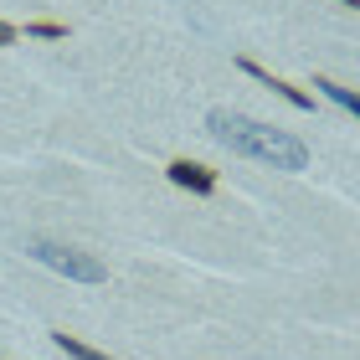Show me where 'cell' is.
<instances>
[{"label":"cell","instance_id":"1","mask_svg":"<svg viewBox=\"0 0 360 360\" xmlns=\"http://www.w3.org/2000/svg\"><path fill=\"white\" fill-rule=\"evenodd\" d=\"M206 129L226 144V150H237V155H248V160H263V165H273V170H304L309 165V144L293 139L288 129H278V124L268 129V124L248 119V113L211 108L206 113Z\"/></svg>","mask_w":360,"mask_h":360},{"label":"cell","instance_id":"2","mask_svg":"<svg viewBox=\"0 0 360 360\" xmlns=\"http://www.w3.org/2000/svg\"><path fill=\"white\" fill-rule=\"evenodd\" d=\"M26 252H31V257H41L46 268H57V273L77 278V283H103V278H108L98 257L72 252V248H57V242H46V237H31V242H26Z\"/></svg>","mask_w":360,"mask_h":360},{"label":"cell","instance_id":"3","mask_svg":"<svg viewBox=\"0 0 360 360\" xmlns=\"http://www.w3.org/2000/svg\"><path fill=\"white\" fill-rule=\"evenodd\" d=\"M165 175L175 180L180 191H195V195H211L217 191V170H206V165H195V160H170Z\"/></svg>","mask_w":360,"mask_h":360},{"label":"cell","instance_id":"4","mask_svg":"<svg viewBox=\"0 0 360 360\" xmlns=\"http://www.w3.org/2000/svg\"><path fill=\"white\" fill-rule=\"evenodd\" d=\"M237 68H242V72H248V77H257V83H263V88H273V93H283V98H288V103H293V108H314V98H309L304 88H288V83H283V77H273L268 68H257V62H252V57H242V62H237Z\"/></svg>","mask_w":360,"mask_h":360},{"label":"cell","instance_id":"5","mask_svg":"<svg viewBox=\"0 0 360 360\" xmlns=\"http://www.w3.org/2000/svg\"><path fill=\"white\" fill-rule=\"evenodd\" d=\"M314 88H319L324 98H335V103L345 108V113H355V119H360V93H350V88H340V83H330V77H319Z\"/></svg>","mask_w":360,"mask_h":360},{"label":"cell","instance_id":"6","mask_svg":"<svg viewBox=\"0 0 360 360\" xmlns=\"http://www.w3.org/2000/svg\"><path fill=\"white\" fill-rule=\"evenodd\" d=\"M57 345L68 350L72 360H108L103 350H93V345H83V340H77V335H57Z\"/></svg>","mask_w":360,"mask_h":360},{"label":"cell","instance_id":"7","mask_svg":"<svg viewBox=\"0 0 360 360\" xmlns=\"http://www.w3.org/2000/svg\"><path fill=\"white\" fill-rule=\"evenodd\" d=\"M26 31H31V37H41V41H62V37H68V26H62V21H31Z\"/></svg>","mask_w":360,"mask_h":360},{"label":"cell","instance_id":"8","mask_svg":"<svg viewBox=\"0 0 360 360\" xmlns=\"http://www.w3.org/2000/svg\"><path fill=\"white\" fill-rule=\"evenodd\" d=\"M15 37H21V31H15V26H11V21H0V46H11V41H15Z\"/></svg>","mask_w":360,"mask_h":360},{"label":"cell","instance_id":"9","mask_svg":"<svg viewBox=\"0 0 360 360\" xmlns=\"http://www.w3.org/2000/svg\"><path fill=\"white\" fill-rule=\"evenodd\" d=\"M345 6H360V0H345Z\"/></svg>","mask_w":360,"mask_h":360}]
</instances>
